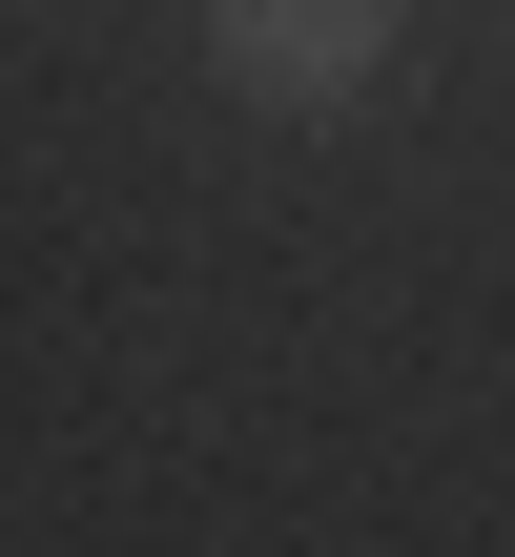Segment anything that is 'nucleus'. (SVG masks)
I'll return each instance as SVG.
<instances>
[{"instance_id":"nucleus-1","label":"nucleus","mask_w":515,"mask_h":557,"mask_svg":"<svg viewBox=\"0 0 515 557\" xmlns=\"http://www.w3.org/2000/svg\"><path fill=\"white\" fill-rule=\"evenodd\" d=\"M392 21L413 0H206V83L248 124H351L392 83Z\"/></svg>"}]
</instances>
